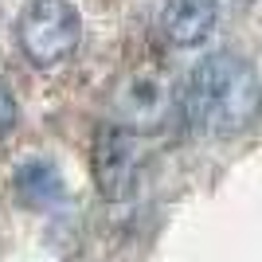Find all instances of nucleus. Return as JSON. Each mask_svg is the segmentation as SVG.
Returning <instances> with one entry per match:
<instances>
[{"mask_svg": "<svg viewBox=\"0 0 262 262\" xmlns=\"http://www.w3.org/2000/svg\"><path fill=\"white\" fill-rule=\"evenodd\" d=\"M180 114L208 137H235L262 118V78L243 55L215 51L200 59L180 90Z\"/></svg>", "mask_w": 262, "mask_h": 262, "instance_id": "1", "label": "nucleus"}, {"mask_svg": "<svg viewBox=\"0 0 262 262\" xmlns=\"http://www.w3.org/2000/svg\"><path fill=\"white\" fill-rule=\"evenodd\" d=\"M16 39L35 67H55L75 55L82 39V20L71 0H28L16 24Z\"/></svg>", "mask_w": 262, "mask_h": 262, "instance_id": "2", "label": "nucleus"}, {"mask_svg": "<svg viewBox=\"0 0 262 262\" xmlns=\"http://www.w3.org/2000/svg\"><path fill=\"white\" fill-rule=\"evenodd\" d=\"M176 106L180 98L161 75H133L114 102V125L129 133H157L172 121Z\"/></svg>", "mask_w": 262, "mask_h": 262, "instance_id": "3", "label": "nucleus"}, {"mask_svg": "<svg viewBox=\"0 0 262 262\" xmlns=\"http://www.w3.org/2000/svg\"><path fill=\"white\" fill-rule=\"evenodd\" d=\"M94 180L106 200L129 196L133 180H137V149H133L129 129L121 125H102L94 137Z\"/></svg>", "mask_w": 262, "mask_h": 262, "instance_id": "4", "label": "nucleus"}, {"mask_svg": "<svg viewBox=\"0 0 262 262\" xmlns=\"http://www.w3.org/2000/svg\"><path fill=\"white\" fill-rule=\"evenodd\" d=\"M219 8L215 0H164L161 8V32L176 47H196L215 32Z\"/></svg>", "mask_w": 262, "mask_h": 262, "instance_id": "5", "label": "nucleus"}, {"mask_svg": "<svg viewBox=\"0 0 262 262\" xmlns=\"http://www.w3.org/2000/svg\"><path fill=\"white\" fill-rule=\"evenodd\" d=\"M63 176L55 172L47 161H24L16 168V196L28 208H51L63 200Z\"/></svg>", "mask_w": 262, "mask_h": 262, "instance_id": "6", "label": "nucleus"}, {"mask_svg": "<svg viewBox=\"0 0 262 262\" xmlns=\"http://www.w3.org/2000/svg\"><path fill=\"white\" fill-rule=\"evenodd\" d=\"M16 118H20V110H16V94H12V86L0 78V141L16 129Z\"/></svg>", "mask_w": 262, "mask_h": 262, "instance_id": "7", "label": "nucleus"}]
</instances>
